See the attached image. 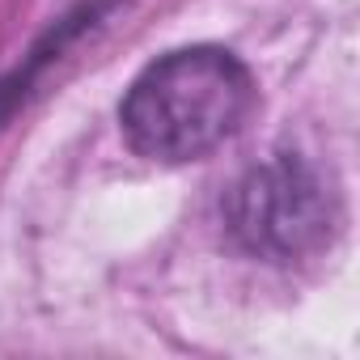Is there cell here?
I'll use <instances>...</instances> for the list:
<instances>
[{
    "mask_svg": "<svg viewBox=\"0 0 360 360\" xmlns=\"http://www.w3.org/2000/svg\"><path fill=\"white\" fill-rule=\"evenodd\" d=\"M229 242L267 267H301L326 255L343 229L335 178L305 153H271L238 174L221 200Z\"/></svg>",
    "mask_w": 360,
    "mask_h": 360,
    "instance_id": "cell-2",
    "label": "cell"
},
{
    "mask_svg": "<svg viewBox=\"0 0 360 360\" xmlns=\"http://www.w3.org/2000/svg\"><path fill=\"white\" fill-rule=\"evenodd\" d=\"M255 102L259 81L242 56L217 43H191L140 68L119 102V131L144 161L187 165L238 136Z\"/></svg>",
    "mask_w": 360,
    "mask_h": 360,
    "instance_id": "cell-1",
    "label": "cell"
}]
</instances>
